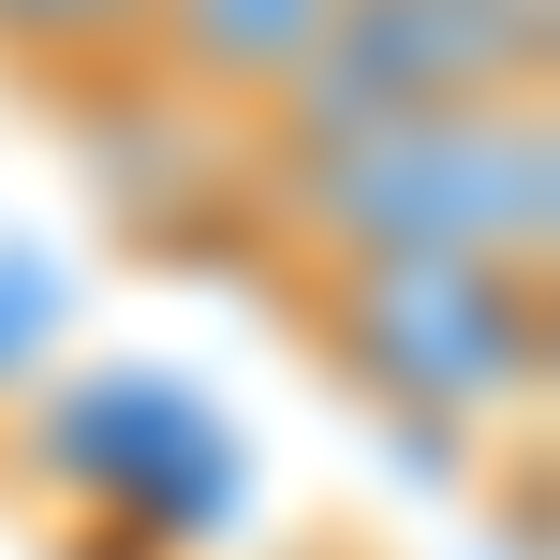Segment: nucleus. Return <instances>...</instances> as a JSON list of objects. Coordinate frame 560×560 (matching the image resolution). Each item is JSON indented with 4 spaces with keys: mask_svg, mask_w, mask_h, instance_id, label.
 Here are the masks:
<instances>
[{
    "mask_svg": "<svg viewBox=\"0 0 560 560\" xmlns=\"http://www.w3.org/2000/svg\"><path fill=\"white\" fill-rule=\"evenodd\" d=\"M546 15H560V0H546Z\"/></svg>",
    "mask_w": 560,
    "mask_h": 560,
    "instance_id": "6",
    "label": "nucleus"
},
{
    "mask_svg": "<svg viewBox=\"0 0 560 560\" xmlns=\"http://www.w3.org/2000/svg\"><path fill=\"white\" fill-rule=\"evenodd\" d=\"M148 15L163 0H0V89H30L59 118L148 104Z\"/></svg>",
    "mask_w": 560,
    "mask_h": 560,
    "instance_id": "5",
    "label": "nucleus"
},
{
    "mask_svg": "<svg viewBox=\"0 0 560 560\" xmlns=\"http://www.w3.org/2000/svg\"><path fill=\"white\" fill-rule=\"evenodd\" d=\"M266 325L325 369L354 413L413 428V443H487L532 428L560 295L546 266H457V252H252Z\"/></svg>",
    "mask_w": 560,
    "mask_h": 560,
    "instance_id": "2",
    "label": "nucleus"
},
{
    "mask_svg": "<svg viewBox=\"0 0 560 560\" xmlns=\"http://www.w3.org/2000/svg\"><path fill=\"white\" fill-rule=\"evenodd\" d=\"M236 236L252 252H457V266L560 280V104L236 133Z\"/></svg>",
    "mask_w": 560,
    "mask_h": 560,
    "instance_id": "1",
    "label": "nucleus"
},
{
    "mask_svg": "<svg viewBox=\"0 0 560 560\" xmlns=\"http://www.w3.org/2000/svg\"><path fill=\"white\" fill-rule=\"evenodd\" d=\"M325 30H339V0H163V15H148V104H192V118H222V133H266V118H295Z\"/></svg>",
    "mask_w": 560,
    "mask_h": 560,
    "instance_id": "4",
    "label": "nucleus"
},
{
    "mask_svg": "<svg viewBox=\"0 0 560 560\" xmlns=\"http://www.w3.org/2000/svg\"><path fill=\"white\" fill-rule=\"evenodd\" d=\"M546 0H339L295 118H428V104H546L560 89ZM280 133V118H266Z\"/></svg>",
    "mask_w": 560,
    "mask_h": 560,
    "instance_id": "3",
    "label": "nucleus"
}]
</instances>
